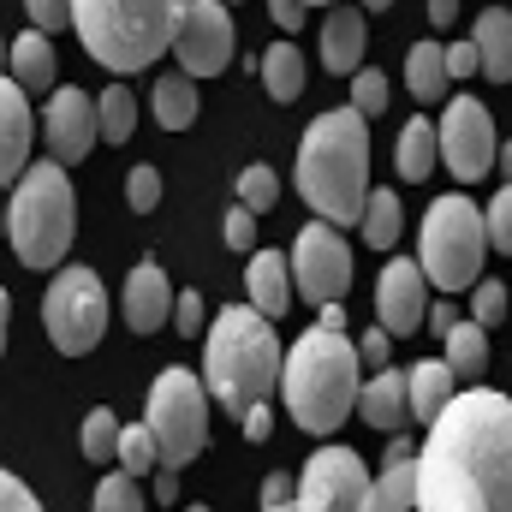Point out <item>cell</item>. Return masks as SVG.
<instances>
[{"label": "cell", "mask_w": 512, "mask_h": 512, "mask_svg": "<svg viewBox=\"0 0 512 512\" xmlns=\"http://www.w3.org/2000/svg\"><path fill=\"white\" fill-rule=\"evenodd\" d=\"M298 197L328 227H358L370 203V120L358 108L316 114L298 137Z\"/></svg>", "instance_id": "obj_1"}, {"label": "cell", "mask_w": 512, "mask_h": 512, "mask_svg": "<svg viewBox=\"0 0 512 512\" xmlns=\"http://www.w3.org/2000/svg\"><path fill=\"white\" fill-rule=\"evenodd\" d=\"M280 340L274 322L256 316L251 304H227L209 328H203V393L245 423L256 405H268V393L280 387Z\"/></svg>", "instance_id": "obj_2"}, {"label": "cell", "mask_w": 512, "mask_h": 512, "mask_svg": "<svg viewBox=\"0 0 512 512\" xmlns=\"http://www.w3.org/2000/svg\"><path fill=\"white\" fill-rule=\"evenodd\" d=\"M358 346L346 328H304L280 358V393L304 435H334L358 411Z\"/></svg>", "instance_id": "obj_3"}, {"label": "cell", "mask_w": 512, "mask_h": 512, "mask_svg": "<svg viewBox=\"0 0 512 512\" xmlns=\"http://www.w3.org/2000/svg\"><path fill=\"white\" fill-rule=\"evenodd\" d=\"M185 6L191 0H72V30L114 78H131L173 48Z\"/></svg>", "instance_id": "obj_4"}, {"label": "cell", "mask_w": 512, "mask_h": 512, "mask_svg": "<svg viewBox=\"0 0 512 512\" xmlns=\"http://www.w3.org/2000/svg\"><path fill=\"white\" fill-rule=\"evenodd\" d=\"M72 233H78V203H72L66 167L30 161V167L12 179V197H6V239H12V256H18L24 268H60Z\"/></svg>", "instance_id": "obj_5"}, {"label": "cell", "mask_w": 512, "mask_h": 512, "mask_svg": "<svg viewBox=\"0 0 512 512\" xmlns=\"http://www.w3.org/2000/svg\"><path fill=\"white\" fill-rule=\"evenodd\" d=\"M483 256H489V233H483V209L471 197H435L423 215V251L417 268L435 292H465L483 280Z\"/></svg>", "instance_id": "obj_6"}, {"label": "cell", "mask_w": 512, "mask_h": 512, "mask_svg": "<svg viewBox=\"0 0 512 512\" xmlns=\"http://www.w3.org/2000/svg\"><path fill=\"white\" fill-rule=\"evenodd\" d=\"M143 429L155 441V459L161 471H185L203 447H209V393H203V376L191 370H161L155 387H149V405H143Z\"/></svg>", "instance_id": "obj_7"}, {"label": "cell", "mask_w": 512, "mask_h": 512, "mask_svg": "<svg viewBox=\"0 0 512 512\" xmlns=\"http://www.w3.org/2000/svg\"><path fill=\"white\" fill-rule=\"evenodd\" d=\"M42 328H48V340L66 358L96 352L102 334H108V286H102V274L84 268V262L60 268L54 286H48V298H42Z\"/></svg>", "instance_id": "obj_8"}, {"label": "cell", "mask_w": 512, "mask_h": 512, "mask_svg": "<svg viewBox=\"0 0 512 512\" xmlns=\"http://www.w3.org/2000/svg\"><path fill=\"white\" fill-rule=\"evenodd\" d=\"M286 268H292V292H298V298H310V304H340L346 286H352V245H346L340 227L310 221V227L292 239Z\"/></svg>", "instance_id": "obj_9"}, {"label": "cell", "mask_w": 512, "mask_h": 512, "mask_svg": "<svg viewBox=\"0 0 512 512\" xmlns=\"http://www.w3.org/2000/svg\"><path fill=\"white\" fill-rule=\"evenodd\" d=\"M370 471L352 447H316L298 471V495H292V512H364L370 501Z\"/></svg>", "instance_id": "obj_10"}, {"label": "cell", "mask_w": 512, "mask_h": 512, "mask_svg": "<svg viewBox=\"0 0 512 512\" xmlns=\"http://www.w3.org/2000/svg\"><path fill=\"white\" fill-rule=\"evenodd\" d=\"M435 149H441V161H447V173H453L459 185H477V179L495 167V149H501L489 108H483L477 96L447 102V114L435 120Z\"/></svg>", "instance_id": "obj_11"}, {"label": "cell", "mask_w": 512, "mask_h": 512, "mask_svg": "<svg viewBox=\"0 0 512 512\" xmlns=\"http://www.w3.org/2000/svg\"><path fill=\"white\" fill-rule=\"evenodd\" d=\"M233 48H239V30L227 18L221 0H191L179 30H173V54H179V72L185 78H221L233 66Z\"/></svg>", "instance_id": "obj_12"}, {"label": "cell", "mask_w": 512, "mask_h": 512, "mask_svg": "<svg viewBox=\"0 0 512 512\" xmlns=\"http://www.w3.org/2000/svg\"><path fill=\"white\" fill-rule=\"evenodd\" d=\"M42 143H48V161H54V167H78V161L102 143V137H96V96L78 90V84L54 90L48 108H42Z\"/></svg>", "instance_id": "obj_13"}, {"label": "cell", "mask_w": 512, "mask_h": 512, "mask_svg": "<svg viewBox=\"0 0 512 512\" xmlns=\"http://www.w3.org/2000/svg\"><path fill=\"white\" fill-rule=\"evenodd\" d=\"M429 316V280L411 256H393L376 280V328L387 334H417Z\"/></svg>", "instance_id": "obj_14"}, {"label": "cell", "mask_w": 512, "mask_h": 512, "mask_svg": "<svg viewBox=\"0 0 512 512\" xmlns=\"http://www.w3.org/2000/svg\"><path fill=\"white\" fill-rule=\"evenodd\" d=\"M30 137H36V120H30V96L0 78V185L12 191V179L30 167Z\"/></svg>", "instance_id": "obj_15"}, {"label": "cell", "mask_w": 512, "mask_h": 512, "mask_svg": "<svg viewBox=\"0 0 512 512\" xmlns=\"http://www.w3.org/2000/svg\"><path fill=\"white\" fill-rule=\"evenodd\" d=\"M364 54H370L364 6H340V0H334V12L322 18V66H328L334 78H352V72L364 66Z\"/></svg>", "instance_id": "obj_16"}, {"label": "cell", "mask_w": 512, "mask_h": 512, "mask_svg": "<svg viewBox=\"0 0 512 512\" xmlns=\"http://www.w3.org/2000/svg\"><path fill=\"white\" fill-rule=\"evenodd\" d=\"M173 316V286L161 274V262H137L126 274V322L137 334H155Z\"/></svg>", "instance_id": "obj_17"}, {"label": "cell", "mask_w": 512, "mask_h": 512, "mask_svg": "<svg viewBox=\"0 0 512 512\" xmlns=\"http://www.w3.org/2000/svg\"><path fill=\"white\" fill-rule=\"evenodd\" d=\"M245 292H251V310L256 316H268V322H280L286 310H292V268H286V256L280 251H251L245 262Z\"/></svg>", "instance_id": "obj_18"}, {"label": "cell", "mask_w": 512, "mask_h": 512, "mask_svg": "<svg viewBox=\"0 0 512 512\" xmlns=\"http://www.w3.org/2000/svg\"><path fill=\"white\" fill-rule=\"evenodd\" d=\"M358 411L370 429H405L411 423V393H405V370H376L358 387Z\"/></svg>", "instance_id": "obj_19"}, {"label": "cell", "mask_w": 512, "mask_h": 512, "mask_svg": "<svg viewBox=\"0 0 512 512\" xmlns=\"http://www.w3.org/2000/svg\"><path fill=\"white\" fill-rule=\"evenodd\" d=\"M471 48H477V72H483V78L512 84V12L507 6H489V12L477 18Z\"/></svg>", "instance_id": "obj_20"}, {"label": "cell", "mask_w": 512, "mask_h": 512, "mask_svg": "<svg viewBox=\"0 0 512 512\" xmlns=\"http://www.w3.org/2000/svg\"><path fill=\"white\" fill-rule=\"evenodd\" d=\"M405 393H411V417H417V423H435V417L447 411V399L459 393V376H453L441 358H423V364L405 370Z\"/></svg>", "instance_id": "obj_21"}, {"label": "cell", "mask_w": 512, "mask_h": 512, "mask_svg": "<svg viewBox=\"0 0 512 512\" xmlns=\"http://www.w3.org/2000/svg\"><path fill=\"white\" fill-rule=\"evenodd\" d=\"M6 66H12V84L24 96L36 90H54V42L42 30H24L18 42H6Z\"/></svg>", "instance_id": "obj_22"}, {"label": "cell", "mask_w": 512, "mask_h": 512, "mask_svg": "<svg viewBox=\"0 0 512 512\" xmlns=\"http://www.w3.org/2000/svg\"><path fill=\"white\" fill-rule=\"evenodd\" d=\"M435 161H441V149H435V120H405L399 126V149H393V167H399V179H429L435 173Z\"/></svg>", "instance_id": "obj_23"}, {"label": "cell", "mask_w": 512, "mask_h": 512, "mask_svg": "<svg viewBox=\"0 0 512 512\" xmlns=\"http://www.w3.org/2000/svg\"><path fill=\"white\" fill-rule=\"evenodd\" d=\"M256 78H262V90H268L274 102H298V90H304V54H298L292 42H268Z\"/></svg>", "instance_id": "obj_24"}, {"label": "cell", "mask_w": 512, "mask_h": 512, "mask_svg": "<svg viewBox=\"0 0 512 512\" xmlns=\"http://www.w3.org/2000/svg\"><path fill=\"white\" fill-rule=\"evenodd\" d=\"M405 84H411V96L417 102H441L447 96V54H441V42H411V54H405Z\"/></svg>", "instance_id": "obj_25"}, {"label": "cell", "mask_w": 512, "mask_h": 512, "mask_svg": "<svg viewBox=\"0 0 512 512\" xmlns=\"http://www.w3.org/2000/svg\"><path fill=\"white\" fill-rule=\"evenodd\" d=\"M441 364L453 370V376H483L489 370V328H477V322H453L447 334H441Z\"/></svg>", "instance_id": "obj_26"}, {"label": "cell", "mask_w": 512, "mask_h": 512, "mask_svg": "<svg viewBox=\"0 0 512 512\" xmlns=\"http://www.w3.org/2000/svg\"><path fill=\"white\" fill-rule=\"evenodd\" d=\"M155 120H161V131L197 126V78H185V72L155 78Z\"/></svg>", "instance_id": "obj_27"}, {"label": "cell", "mask_w": 512, "mask_h": 512, "mask_svg": "<svg viewBox=\"0 0 512 512\" xmlns=\"http://www.w3.org/2000/svg\"><path fill=\"white\" fill-rule=\"evenodd\" d=\"M364 512H417V459H405V465H382V477L370 483Z\"/></svg>", "instance_id": "obj_28"}, {"label": "cell", "mask_w": 512, "mask_h": 512, "mask_svg": "<svg viewBox=\"0 0 512 512\" xmlns=\"http://www.w3.org/2000/svg\"><path fill=\"white\" fill-rule=\"evenodd\" d=\"M131 131H137V102H131V90L126 84L102 90V96H96V137H102V143H126Z\"/></svg>", "instance_id": "obj_29"}, {"label": "cell", "mask_w": 512, "mask_h": 512, "mask_svg": "<svg viewBox=\"0 0 512 512\" xmlns=\"http://www.w3.org/2000/svg\"><path fill=\"white\" fill-rule=\"evenodd\" d=\"M364 245L370 251H387L393 239H399V227H405V215H399V197L393 191H370V203H364Z\"/></svg>", "instance_id": "obj_30"}, {"label": "cell", "mask_w": 512, "mask_h": 512, "mask_svg": "<svg viewBox=\"0 0 512 512\" xmlns=\"http://www.w3.org/2000/svg\"><path fill=\"white\" fill-rule=\"evenodd\" d=\"M114 459H120V471H126L131 483H143L149 471H161L155 441H149V429H143V423H120V447H114Z\"/></svg>", "instance_id": "obj_31"}, {"label": "cell", "mask_w": 512, "mask_h": 512, "mask_svg": "<svg viewBox=\"0 0 512 512\" xmlns=\"http://www.w3.org/2000/svg\"><path fill=\"white\" fill-rule=\"evenodd\" d=\"M78 447H84V459H90V465H108V459H114V447H120V417H114L108 405H96V411L84 417V441H78Z\"/></svg>", "instance_id": "obj_32"}, {"label": "cell", "mask_w": 512, "mask_h": 512, "mask_svg": "<svg viewBox=\"0 0 512 512\" xmlns=\"http://www.w3.org/2000/svg\"><path fill=\"white\" fill-rule=\"evenodd\" d=\"M274 203H280V179H274V167H245L239 173V209H251V215H274Z\"/></svg>", "instance_id": "obj_33"}, {"label": "cell", "mask_w": 512, "mask_h": 512, "mask_svg": "<svg viewBox=\"0 0 512 512\" xmlns=\"http://www.w3.org/2000/svg\"><path fill=\"white\" fill-rule=\"evenodd\" d=\"M507 316H512L507 280H477V292H471V322H477V328H501Z\"/></svg>", "instance_id": "obj_34"}, {"label": "cell", "mask_w": 512, "mask_h": 512, "mask_svg": "<svg viewBox=\"0 0 512 512\" xmlns=\"http://www.w3.org/2000/svg\"><path fill=\"white\" fill-rule=\"evenodd\" d=\"M352 108H358L364 120L387 114V78L376 66H358V72H352Z\"/></svg>", "instance_id": "obj_35"}, {"label": "cell", "mask_w": 512, "mask_h": 512, "mask_svg": "<svg viewBox=\"0 0 512 512\" xmlns=\"http://www.w3.org/2000/svg\"><path fill=\"white\" fill-rule=\"evenodd\" d=\"M483 233H489V251H507L512 256V185H501L483 209Z\"/></svg>", "instance_id": "obj_36"}, {"label": "cell", "mask_w": 512, "mask_h": 512, "mask_svg": "<svg viewBox=\"0 0 512 512\" xmlns=\"http://www.w3.org/2000/svg\"><path fill=\"white\" fill-rule=\"evenodd\" d=\"M96 512H143V495H137V483L126 471H108L96 483Z\"/></svg>", "instance_id": "obj_37"}, {"label": "cell", "mask_w": 512, "mask_h": 512, "mask_svg": "<svg viewBox=\"0 0 512 512\" xmlns=\"http://www.w3.org/2000/svg\"><path fill=\"white\" fill-rule=\"evenodd\" d=\"M173 322H179V334H185V340H203V328H209V310H203V292H191V286H179V292H173Z\"/></svg>", "instance_id": "obj_38"}, {"label": "cell", "mask_w": 512, "mask_h": 512, "mask_svg": "<svg viewBox=\"0 0 512 512\" xmlns=\"http://www.w3.org/2000/svg\"><path fill=\"white\" fill-rule=\"evenodd\" d=\"M126 203L137 209V215H149V209L161 203V173H155V167H131V179H126Z\"/></svg>", "instance_id": "obj_39"}, {"label": "cell", "mask_w": 512, "mask_h": 512, "mask_svg": "<svg viewBox=\"0 0 512 512\" xmlns=\"http://www.w3.org/2000/svg\"><path fill=\"white\" fill-rule=\"evenodd\" d=\"M24 12H30V24H36L42 36H54V30L72 24V0H24Z\"/></svg>", "instance_id": "obj_40"}, {"label": "cell", "mask_w": 512, "mask_h": 512, "mask_svg": "<svg viewBox=\"0 0 512 512\" xmlns=\"http://www.w3.org/2000/svg\"><path fill=\"white\" fill-rule=\"evenodd\" d=\"M221 239H227V251H251V245H256V215H251V209H227Z\"/></svg>", "instance_id": "obj_41"}, {"label": "cell", "mask_w": 512, "mask_h": 512, "mask_svg": "<svg viewBox=\"0 0 512 512\" xmlns=\"http://www.w3.org/2000/svg\"><path fill=\"white\" fill-rule=\"evenodd\" d=\"M0 512H42V501H36L12 471H0Z\"/></svg>", "instance_id": "obj_42"}, {"label": "cell", "mask_w": 512, "mask_h": 512, "mask_svg": "<svg viewBox=\"0 0 512 512\" xmlns=\"http://www.w3.org/2000/svg\"><path fill=\"white\" fill-rule=\"evenodd\" d=\"M358 352H364V364H370V370H387L393 334H387V328H364V346H358Z\"/></svg>", "instance_id": "obj_43"}, {"label": "cell", "mask_w": 512, "mask_h": 512, "mask_svg": "<svg viewBox=\"0 0 512 512\" xmlns=\"http://www.w3.org/2000/svg\"><path fill=\"white\" fill-rule=\"evenodd\" d=\"M447 54V78H471L477 72V48L471 42H453V48H441Z\"/></svg>", "instance_id": "obj_44"}, {"label": "cell", "mask_w": 512, "mask_h": 512, "mask_svg": "<svg viewBox=\"0 0 512 512\" xmlns=\"http://www.w3.org/2000/svg\"><path fill=\"white\" fill-rule=\"evenodd\" d=\"M292 495H298V483L292 477H262V507H292Z\"/></svg>", "instance_id": "obj_45"}, {"label": "cell", "mask_w": 512, "mask_h": 512, "mask_svg": "<svg viewBox=\"0 0 512 512\" xmlns=\"http://www.w3.org/2000/svg\"><path fill=\"white\" fill-rule=\"evenodd\" d=\"M268 12H274L280 30H298L304 24V0H268Z\"/></svg>", "instance_id": "obj_46"}, {"label": "cell", "mask_w": 512, "mask_h": 512, "mask_svg": "<svg viewBox=\"0 0 512 512\" xmlns=\"http://www.w3.org/2000/svg\"><path fill=\"white\" fill-rule=\"evenodd\" d=\"M239 429H245V441H268V429H274V411H268V405H256Z\"/></svg>", "instance_id": "obj_47"}, {"label": "cell", "mask_w": 512, "mask_h": 512, "mask_svg": "<svg viewBox=\"0 0 512 512\" xmlns=\"http://www.w3.org/2000/svg\"><path fill=\"white\" fill-rule=\"evenodd\" d=\"M423 322H429L435 334H447V328H453L459 316H453V304H429V316H423Z\"/></svg>", "instance_id": "obj_48"}, {"label": "cell", "mask_w": 512, "mask_h": 512, "mask_svg": "<svg viewBox=\"0 0 512 512\" xmlns=\"http://www.w3.org/2000/svg\"><path fill=\"white\" fill-rule=\"evenodd\" d=\"M429 18L447 30V24H459V0H429Z\"/></svg>", "instance_id": "obj_49"}, {"label": "cell", "mask_w": 512, "mask_h": 512, "mask_svg": "<svg viewBox=\"0 0 512 512\" xmlns=\"http://www.w3.org/2000/svg\"><path fill=\"white\" fill-rule=\"evenodd\" d=\"M173 495H179V477H173V471H161V477H155V501H161V507H173Z\"/></svg>", "instance_id": "obj_50"}, {"label": "cell", "mask_w": 512, "mask_h": 512, "mask_svg": "<svg viewBox=\"0 0 512 512\" xmlns=\"http://www.w3.org/2000/svg\"><path fill=\"white\" fill-rule=\"evenodd\" d=\"M405 459H417V453H411V441H405V435H399V441H393V447H387V465H405Z\"/></svg>", "instance_id": "obj_51"}, {"label": "cell", "mask_w": 512, "mask_h": 512, "mask_svg": "<svg viewBox=\"0 0 512 512\" xmlns=\"http://www.w3.org/2000/svg\"><path fill=\"white\" fill-rule=\"evenodd\" d=\"M6 328H12V298H6V286H0V352H6Z\"/></svg>", "instance_id": "obj_52"}, {"label": "cell", "mask_w": 512, "mask_h": 512, "mask_svg": "<svg viewBox=\"0 0 512 512\" xmlns=\"http://www.w3.org/2000/svg\"><path fill=\"white\" fill-rule=\"evenodd\" d=\"M322 328H346V310L340 304H322Z\"/></svg>", "instance_id": "obj_53"}, {"label": "cell", "mask_w": 512, "mask_h": 512, "mask_svg": "<svg viewBox=\"0 0 512 512\" xmlns=\"http://www.w3.org/2000/svg\"><path fill=\"white\" fill-rule=\"evenodd\" d=\"M495 155H501V167H507V185H512V137L501 143V149H495Z\"/></svg>", "instance_id": "obj_54"}, {"label": "cell", "mask_w": 512, "mask_h": 512, "mask_svg": "<svg viewBox=\"0 0 512 512\" xmlns=\"http://www.w3.org/2000/svg\"><path fill=\"white\" fill-rule=\"evenodd\" d=\"M358 6H364V12H382V6H393V0H358Z\"/></svg>", "instance_id": "obj_55"}, {"label": "cell", "mask_w": 512, "mask_h": 512, "mask_svg": "<svg viewBox=\"0 0 512 512\" xmlns=\"http://www.w3.org/2000/svg\"><path fill=\"white\" fill-rule=\"evenodd\" d=\"M0 233H6V203H0Z\"/></svg>", "instance_id": "obj_56"}, {"label": "cell", "mask_w": 512, "mask_h": 512, "mask_svg": "<svg viewBox=\"0 0 512 512\" xmlns=\"http://www.w3.org/2000/svg\"><path fill=\"white\" fill-rule=\"evenodd\" d=\"M304 6H334V0H304Z\"/></svg>", "instance_id": "obj_57"}, {"label": "cell", "mask_w": 512, "mask_h": 512, "mask_svg": "<svg viewBox=\"0 0 512 512\" xmlns=\"http://www.w3.org/2000/svg\"><path fill=\"white\" fill-rule=\"evenodd\" d=\"M262 512H292V507H262Z\"/></svg>", "instance_id": "obj_58"}, {"label": "cell", "mask_w": 512, "mask_h": 512, "mask_svg": "<svg viewBox=\"0 0 512 512\" xmlns=\"http://www.w3.org/2000/svg\"><path fill=\"white\" fill-rule=\"evenodd\" d=\"M0 66H6V42H0Z\"/></svg>", "instance_id": "obj_59"}, {"label": "cell", "mask_w": 512, "mask_h": 512, "mask_svg": "<svg viewBox=\"0 0 512 512\" xmlns=\"http://www.w3.org/2000/svg\"><path fill=\"white\" fill-rule=\"evenodd\" d=\"M185 512H209V507H185Z\"/></svg>", "instance_id": "obj_60"}]
</instances>
